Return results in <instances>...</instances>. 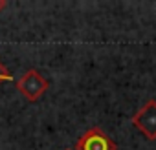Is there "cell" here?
<instances>
[{
	"label": "cell",
	"instance_id": "5b68a950",
	"mask_svg": "<svg viewBox=\"0 0 156 150\" xmlns=\"http://www.w3.org/2000/svg\"><path fill=\"white\" fill-rule=\"evenodd\" d=\"M4 8H6V2H4V0H0V11H2Z\"/></svg>",
	"mask_w": 156,
	"mask_h": 150
},
{
	"label": "cell",
	"instance_id": "277c9868",
	"mask_svg": "<svg viewBox=\"0 0 156 150\" xmlns=\"http://www.w3.org/2000/svg\"><path fill=\"white\" fill-rule=\"evenodd\" d=\"M4 81H8V83L13 81V75H11V71H9L2 62H0V84H2Z\"/></svg>",
	"mask_w": 156,
	"mask_h": 150
},
{
	"label": "cell",
	"instance_id": "6da1fadb",
	"mask_svg": "<svg viewBox=\"0 0 156 150\" xmlns=\"http://www.w3.org/2000/svg\"><path fill=\"white\" fill-rule=\"evenodd\" d=\"M17 88L19 92L31 103H35L41 95H44V92L50 88L48 79H44L37 70H28L22 77L17 81Z\"/></svg>",
	"mask_w": 156,
	"mask_h": 150
},
{
	"label": "cell",
	"instance_id": "7a4b0ae2",
	"mask_svg": "<svg viewBox=\"0 0 156 150\" xmlns=\"http://www.w3.org/2000/svg\"><path fill=\"white\" fill-rule=\"evenodd\" d=\"M73 150H118V145L101 128L94 126L77 139Z\"/></svg>",
	"mask_w": 156,
	"mask_h": 150
},
{
	"label": "cell",
	"instance_id": "8992f818",
	"mask_svg": "<svg viewBox=\"0 0 156 150\" xmlns=\"http://www.w3.org/2000/svg\"><path fill=\"white\" fill-rule=\"evenodd\" d=\"M66 150H73V148H66Z\"/></svg>",
	"mask_w": 156,
	"mask_h": 150
},
{
	"label": "cell",
	"instance_id": "3957f363",
	"mask_svg": "<svg viewBox=\"0 0 156 150\" xmlns=\"http://www.w3.org/2000/svg\"><path fill=\"white\" fill-rule=\"evenodd\" d=\"M132 124L149 139H156V101H147L132 117Z\"/></svg>",
	"mask_w": 156,
	"mask_h": 150
}]
</instances>
